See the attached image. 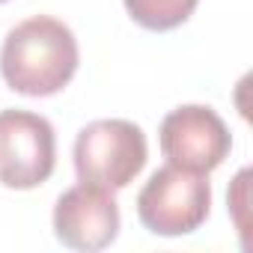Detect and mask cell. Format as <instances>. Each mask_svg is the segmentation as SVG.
Here are the masks:
<instances>
[{"label": "cell", "mask_w": 253, "mask_h": 253, "mask_svg": "<svg viewBox=\"0 0 253 253\" xmlns=\"http://www.w3.org/2000/svg\"><path fill=\"white\" fill-rule=\"evenodd\" d=\"M54 235L72 250H101L119 235V206L113 191L98 185H75L54 206Z\"/></svg>", "instance_id": "6"}, {"label": "cell", "mask_w": 253, "mask_h": 253, "mask_svg": "<svg viewBox=\"0 0 253 253\" xmlns=\"http://www.w3.org/2000/svg\"><path fill=\"white\" fill-rule=\"evenodd\" d=\"M200 0H125L128 15L146 30H173L185 24Z\"/></svg>", "instance_id": "7"}, {"label": "cell", "mask_w": 253, "mask_h": 253, "mask_svg": "<svg viewBox=\"0 0 253 253\" xmlns=\"http://www.w3.org/2000/svg\"><path fill=\"white\" fill-rule=\"evenodd\" d=\"M158 143L167 164H176L194 173H211L226 161L232 149V134L226 128V122L211 107L182 104L164 116Z\"/></svg>", "instance_id": "5"}, {"label": "cell", "mask_w": 253, "mask_h": 253, "mask_svg": "<svg viewBox=\"0 0 253 253\" xmlns=\"http://www.w3.org/2000/svg\"><path fill=\"white\" fill-rule=\"evenodd\" d=\"M211 209L209 173L167 164L149 176L137 194V217L155 235H188L200 229Z\"/></svg>", "instance_id": "3"}, {"label": "cell", "mask_w": 253, "mask_h": 253, "mask_svg": "<svg viewBox=\"0 0 253 253\" xmlns=\"http://www.w3.org/2000/svg\"><path fill=\"white\" fill-rule=\"evenodd\" d=\"M78 39L51 15L15 24L0 48V75L12 92L45 98L60 92L78 72Z\"/></svg>", "instance_id": "1"}, {"label": "cell", "mask_w": 253, "mask_h": 253, "mask_svg": "<svg viewBox=\"0 0 253 253\" xmlns=\"http://www.w3.org/2000/svg\"><path fill=\"white\" fill-rule=\"evenodd\" d=\"M146 134L128 119H95L75 137V173L86 185L122 191L146 167Z\"/></svg>", "instance_id": "2"}, {"label": "cell", "mask_w": 253, "mask_h": 253, "mask_svg": "<svg viewBox=\"0 0 253 253\" xmlns=\"http://www.w3.org/2000/svg\"><path fill=\"white\" fill-rule=\"evenodd\" d=\"M0 3H6V0H0Z\"/></svg>", "instance_id": "8"}, {"label": "cell", "mask_w": 253, "mask_h": 253, "mask_svg": "<svg viewBox=\"0 0 253 253\" xmlns=\"http://www.w3.org/2000/svg\"><path fill=\"white\" fill-rule=\"evenodd\" d=\"M57 164L54 125L30 110H0V185L30 191L51 179Z\"/></svg>", "instance_id": "4"}]
</instances>
